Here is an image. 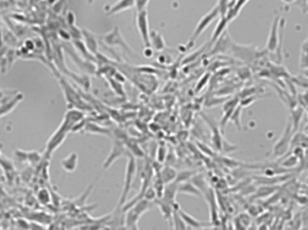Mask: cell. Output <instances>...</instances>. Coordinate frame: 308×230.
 Returning <instances> with one entry per match:
<instances>
[{"label": "cell", "instance_id": "6da1fadb", "mask_svg": "<svg viewBox=\"0 0 308 230\" xmlns=\"http://www.w3.org/2000/svg\"><path fill=\"white\" fill-rule=\"evenodd\" d=\"M152 207V201L146 200V199H141L136 201L133 206L130 207L128 209L127 216L125 217V224L127 229L131 230H138V222L141 217L151 210Z\"/></svg>", "mask_w": 308, "mask_h": 230}, {"label": "cell", "instance_id": "7a4b0ae2", "mask_svg": "<svg viewBox=\"0 0 308 230\" xmlns=\"http://www.w3.org/2000/svg\"><path fill=\"white\" fill-rule=\"evenodd\" d=\"M136 161L133 155H129L127 158V167H126V174H125V181L123 185L121 196L119 198L118 206L122 208L127 203L128 194L131 192L132 185H133V178L136 174Z\"/></svg>", "mask_w": 308, "mask_h": 230}, {"label": "cell", "instance_id": "3957f363", "mask_svg": "<svg viewBox=\"0 0 308 230\" xmlns=\"http://www.w3.org/2000/svg\"><path fill=\"white\" fill-rule=\"evenodd\" d=\"M60 84H61L63 95L66 99L67 105L70 108H76V109L89 110L88 104L83 102L82 98L80 97L79 94L75 91L72 85H70L64 79H60Z\"/></svg>", "mask_w": 308, "mask_h": 230}, {"label": "cell", "instance_id": "277c9868", "mask_svg": "<svg viewBox=\"0 0 308 230\" xmlns=\"http://www.w3.org/2000/svg\"><path fill=\"white\" fill-rule=\"evenodd\" d=\"M285 20L281 18L280 15H277L272 20L271 30L269 33V37L267 40L266 48L271 52H275L278 49V45L280 42L279 35L281 34L282 28L284 27Z\"/></svg>", "mask_w": 308, "mask_h": 230}, {"label": "cell", "instance_id": "5b68a950", "mask_svg": "<svg viewBox=\"0 0 308 230\" xmlns=\"http://www.w3.org/2000/svg\"><path fill=\"white\" fill-rule=\"evenodd\" d=\"M103 42L110 47H119V48L125 49V51H127L128 54L135 56L134 51L127 44L126 40L124 39L121 32H120V28L117 25L114 26L112 30L104 35Z\"/></svg>", "mask_w": 308, "mask_h": 230}, {"label": "cell", "instance_id": "8992f818", "mask_svg": "<svg viewBox=\"0 0 308 230\" xmlns=\"http://www.w3.org/2000/svg\"><path fill=\"white\" fill-rule=\"evenodd\" d=\"M219 15H220L219 7H218V6H214L209 12L205 15L202 18L200 19L199 22L198 23L195 30H194L192 35L190 37V42L194 43L210 26V24L216 19L217 18Z\"/></svg>", "mask_w": 308, "mask_h": 230}, {"label": "cell", "instance_id": "52a82bcc", "mask_svg": "<svg viewBox=\"0 0 308 230\" xmlns=\"http://www.w3.org/2000/svg\"><path fill=\"white\" fill-rule=\"evenodd\" d=\"M136 26L139 33L141 39L144 43L145 47H151L150 42V27H149V19H148V11H139L136 15Z\"/></svg>", "mask_w": 308, "mask_h": 230}, {"label": "cell", "instance_id": "ba28073f", "mask_svg": "<svg viewBox=\"0 0 308 230\" xmlns=\"http://www.w3.org/2000/svg\"><path fill=\"white\" fill-rule=\"evenodd\" d=\"M291 132H292V121H289L287 126L285 128L284 132L280 139L276 142L273 148V153L275 157H279L284 154L286 150L288 149V147L290 144V139H291Z\"/></svg>", "mask_w": 308, "mask_h": 230}, {"label": "cell", "instance_id": "9c48e42d", "mask_svg": "<svg viewBox=\"0 0 308 230\" xmlns=\"http://www.w3.org/2000/svg\"><path fill=\"white\" fill-rule=\"evenodd\" d=\"M68 133L69 132L64 131L63 129H61V127L58 128L54 133L50 137L46 143V154L51 157V155L64 142Z\"/></svg>", "mask_w": 308, "mask_h": 230}, {"label": "cell", "instance_id": "30bf717a", "mask_svg": "<svg viewBox=\"0 0 308 230\" xmlns=\"http://www.w3.org/2000/svg\"><path fill=\"white\" fill-rule=\"evenodd\" d=\"M136 0H117L114 4L106 6L105 12L108 16H115L134 8Z\"/></svg>", "mask_w": 308, "mask_h": 230}, {"label": "cell", "instance_id": "8fae6325", "mask_svg": "<svg viewBox=\"0 0 308 230\" xmlns=\"http://www.w3.org/2000/svg\"><path fill=\"white\" fill-rule=\"evenodd\" d=\"M126 154V148L125 146L119 142L118 140L115 141L112 146V148L110 150L109 157L104 163V168H109L112 164L115 162L117 158H121Z\"/></svg>", "mask_w": 308, "mask_h": 230}, {"label": "cell", "instance_id": "7c38bea8", "mask_svg": "<svg viewBox=\"0 0 308 230\" xmlns=\"http://www.w3.org/2000/svg\"><path fill=\"white\" fill-rule=\"evenodd\" d=\"M82 39L84 42L85 45L91 54L96 56L98 53V43L95 34L87 29H82Z\"/></svg>", "mask_w": 308, "mask_h": 230}, {"label": "cell", "instance_id": "4fadbf2b", "mask_svg": "<svg viewBox=\"0 0 308 230\" xmlns=\"http://www.w3.org/2000/svg\"><path fill=\"white\" fill-rule=\"evenodd\" d=\"M178 194H185L187 195H193L197 197L201 196V191L197 187L193 182H182L178 183Z\"/></svg>", "mask_w": 308, "mask_h": 230}, {"label": "cell", "instance_id": "5bb4252c", "mask_svg": "<svg viewBox=\"0 0 308 230\" xmlns=\"http://www.w3.org/2000/svg\"><path fill=\"white\" fill-rule=\"evenodd\" d=\"M150 42L151 47L153 50L163 51L164 49L166 48V43L164 41L163 36L157 31H151Z\"/></svg>", "mask_w": 308, "mask_h": 230}, {"label": "cell", "instance_id": "9a60e30c", "mask_svg": "<svg viewBox=\"0 0 308 230\" xmlns=\"http://www.w3.org/2000/svg\"><path fill=\"white\" fill-rule=\"evenodd\" d=\"M79 158L76 153H72L61 161V166L68 173H73L77 169Z\"/></svg>", "mask_w": 308, "mask_h": 230}, {"label": "cell", "instance_id": "2e32d148", "mask_svg": "<svg viewBox=\"0 0 308 230\" xmlns=\"http://www.w3.org/2000/svg\"><path fill=\"white\" fill-rule=\"evenodd\" d=\"M205 198L208 201V204L210 207V215H211V220L213 223H216V221L217 220V201H216V197L214 195V193L211 189H207L205 192Z\"/></svg>", "mask_w": 308, "mask_h": 230}, {"label": "cell", "instance_id": "e0dca14e", "mask_svg": "<svg viewBox=\"0 0 308 230\" xmlns=\"http://www.w3.org/2000/svg\"><path fill=\"white\" fill-rule=\"evenodd\" d=\"M229 24L228 20L226 19L225 16H221L220 21L218 22V24H217L214 33H213V35H212L211 41L213 43L215 42H217L218 40L220 39V37L223 36V34L224 33V31L226 29L227 25Z\"/></svg>", "mask_w": 308, "mask_h": 230}, {"label": "cell", "instance_id": "ac0fdd59", "mask_svg": "<svg viewBox=\"0 0 308 230\" xmlns=\"http://www.w3.org/2000/svg\"><path fill=\"white\" fill-rule=\"evenodd\" d=\"M177 172L171 166H166L161 172V177L165 184H169L174 182L177 177Z\"/></svg>", "mask_w": 308, "mask_h": 230}, {"label": "cell", "instance_id": "d6986e66", "mask_svg": "<svg viewBox=\"0 0 308 230\" xmlns=\"http://www.w3.org/2000/svg\"><path fill=\"white\" fill-rule=\"evenodd\" d=\"M107 80L110 85V87L113 89V91L115 92L117 96L122 97H126L125 88H124L121 82L117 81L116 79L112 78V77H107Z\"/></svg>", "mask_w": 308, "mask_h": 230}, {"label": "cell", "instance_id": "ffe728a7", "mask_svg": "<svg viewBox=\"0 0 308 230\" xmlns=\"http://www.w3.org/2000/svg\"><path fill=\"white\" fill-rule=\"evenodd\" d=\"M179 212H180L181 216L183 220L185 221V223H186L187 226L188 225V226H190V227H192V228H196V229L202 228V225L203 224H202L200 221L193 218L191 215H189V214H187L186 212H183L181 208L179 209Z\"/></svg>", "mask_w": 308, "mask_h": 230}, {"label": "cell", "instance_id": "44dd1931", "mask_svg": "<svg viewBox=\"0 0 308 230\" xmlns=\"http://www.w3.org/2000/svg\"><path fill=\"white\" fill-rule=\"evenodd\" d=\"M85 130L91 133L94 134H103V135H109V131L107 129H103V128L97 126L95 124H87Z\"/></svg>", "mask_w": 308, "mask_h": 230}, {"label": "cell", "instance_id": "7402d4cb", "mask_svg": "<svg viewBox=\"0 0 308 230\" xmlns=\"http://www.w3.org/2000/svg\"><path fill=\"white\" fill-rule=\"evenodd\" d=\"M241 112H242V107L241 106H237L236 111L234 112L233 115L231 116L230 120H234V123L236 124V127L239 130H241Z\"/></svg>", "mask_w": 308, "mask_h": 230}, {"label": "cell", "instance_id": "603a6c76", "mask_svg": "<svg viewBox=\"0 0 308 230\" xmlns=\"http://www.w3.org/2000/svg\"><path fill=\"white\" fill-rule=\"evenodd\" d=\"M38 199L42 204H47L51 200V195L46 189H41L38 193Z\"/></svg>", "mask_w": 308, "mask_h": 230}, {"label": "cell", "instance_id": "cb8c5ba5", "mask_svg": "<svg viewBox=\"0 0 308 230\" xmlns=\"http://www.w3.org/2000/svg\"><path fill=\"white\" fill-rule=\"evenodd\" d=\"M167 158V148L165 146H160L157 149V160L159 163H163Z\"/></svg>", "mask_w": 308, "mask_h": 230}, {"label": "cell", "instance_id": "d4e9b609", "mask_svg": "<svg viewBox=\"0 0 308 230\" xmlns=\"http://www.w3.org/2000/svg\"><path fill=\"white\" fill-rule=\"evenodd\" d=\"M149 2H150V0H136V1H135V6H134V8L136 9L137 12L147 10L146 7L148 6Z\"/></svg>", "mask_w": 308, "mask_h": 230}, {"label": "cell", "instance_id": "484cf974", "mask_svg": "<svg viewBox=\"0 0 308 230\" xmlns=\"http://www.w3.org/2000/svg\"><path fill=\"white\" fill-rule=\"evenodd\" d=\"M299 64H300V68H302V69L308 68V54L301 52Z\"/></svg>", "mask_w": 308, "mask_h": 230}, {"label": "cell", "instance_id": "4316f807", "mask_svg": "<svg viewBox=\"0 0 308 230\" xmlns=\"http://www.w3.org/2000/svg\"><path fill=\"white\" fill-rule=\"evenodd\" d=\"M297 163V160H296V157H292V158H289L287 160H285L283 162V166H293Z\"/></svg>", "mask_w": 308, "mask_h": 230}, {"label": "cell", "instance_id": "83f0119b", "mask_svg": "<svg viewBox=\"0 0 308 230\" xmlns=\"http://www.w3.org/2000/svg\"><path fill=\"white\" fill-rule=\"evenodd\" d=\"M153 53H154V50L152 49L151 47H145L144 55H145V58H147V59H151V57L153 56Z\"/></svg>", "mask_w": 308, "mask_h": 230}, {"label": "cell", "instance_id": "f1b7e54d", "mask_svg": "<svg viewBox=\"0 0 308 230\" xmlns=\"http://www.w3.org/2000/svg\"><path fill=\"white\" fill-rule=\"evenodd\" d=\"M301 51L303 53L308 54V37L306 39V41L303 43L302 46H301Z\"/></svg>", "mask_w": 308, "mask_h": 230}, {"label": "cell", "instance_id": "f546056e", "mask_svg": "<svg viewBox=\"0 0 308 230\" xmlns=\"http://www.w3.org/2000/svg\"><path fill=\"white\" fill-rule=\"evenodd\" d=\"M303 74H304V76L308 79V68H305V69H303Z\"/></svg>", "mask_w": 308, "mask_h": 230}, {"label": "cell", "instance_id": "4dcf8cb0", "mask_svg": "<svg viewBox=\"0 0 308 230\" xmlns=\"http://www.w3.org/2000/svg\"><path fill=\"white\" fill-rule=\"evenodd\" d=\"M285 3H288V4H291V3H295L296 0H283Z\"/></svg>", "mask_w": 308, "mask_h": 230}, {"label": "cell", "instance_id": "1f68e13d", "mask_svg": "<svg viewBox=\"0 0 308 230\" xmlns=\"http://www.w3.org/2000/svg\"><path fill=\"white\" fill-rule=\"evenodd\" d=\"M89 1H90V2H93V1H94V0H89Z\"/></svg>", "mask_w": 308, "mask_h": 230}]
</instances>
